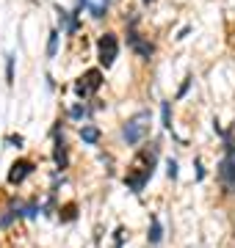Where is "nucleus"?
Masks as SVG:
<instances>
[{
	"mask_svg": "<svg viewBox=\"0 0 235 248\" xmlns=\"http://www.w3.org/2000/svg\"><path fill=\"white\" fill-rule=\"evenodd\" d=\"M117 55H119L117 36H114V33H102V36H100V42H97V58H100V63L108 69V66H114Z\"/></svg>",
	"mask_w": 235,
	"mask_h": 248,
	"instance_id": "nucleus-4",
	"label": "nucleus"
},
{
	"mask_svg": "<svg viewBox=\"0 0 235 248\" xmlns=\"http://www.w3.org/2000/svg\"><path fill=\"white\" fill-rule=\"evenodd\" d=\"M34 174V163L31 160H17L9 171V185H19V182H25L28 177Z\"/></svg>",
	"mask_w": 235,
	"mask_h": 248,
	"instance_id": "nucleus-7",
	"label": "nucleus"
},
{
	"mask_svg": "<svg viewBox=\"0 0 235 248\" xmlns=\"http://www.w3.org/2000/svg\"><path fill=\"white\" fill-rule=\"evenodd\" d=\"M9 143L11 146H22V138L19 135H9Z\"/></svg>",
	"mask_w": 235,
	"mask_h": 248,
	"instance_id": "nucleus-17",
	"label": "nucleus"
},
{
	"mask_svg": "<svg viewBox=\"0 0 235 248\" xmlns=\"http://www.w3.org/2000/svg\"><path fill=\"white\" fill-rule=\"evenodd\" d=\"M144 3H152V0H144Z\"/></svg>",
	"mask_w": 235,
	"mask_h": 248,
	"instance_id": "nucleus-18",
	"label": "nucleus"
},
{
	"mask_svg": "<svg viewBox=\"0 0 235 248\" xmlns=\"http://www.w3.org/2000/svg\"><path fill=\"white\" fill-rule=\"evenodd\" d=\"M75 218V207H67V210H64V221H72Z\"/></svg>",
	"mask_w": 235,
	"mask_h": 248,
	"instance_id": "nucleus-16",
	"label": "nucleus"
},
{
	"mask_svg": "<svg viewBox=\"0 0 235 248\" xmlns=\"http://www.w3.org/2000/svg\"><path fill=\"white\" fill-rule=\"evenodd\" d=\"M6 83H14V58L9 55V61H6Z\"/></svg>",
	"mask_w": 235,
	"mask_h": 248,
	"instance_id": "nucleus-14",
	"label": "nucleus"
},
{
	"mask_svg": "<svg viewBox=\"0 0 235 248\" xmlns=\"http://www.w3.org/2000/svg\"><path fill=\"white\" fill-rule=\"evenodd\" d=\"M127 45L133 47V50H136V53L141 55V58H150V55L155 53L152 42H147L144 36H141V33H136V31H133V28H130V31H127Z\"/></svg>",
	"mask_w": 235,
	"mask_h": 248,
	"instance_id": "nucleus-6",
	"label": "nucleus"
},
{
	"mask_svg": "<svg viewBox=\"0 0 235 248\" xmlns=\"http://www.w3.org/2000/svg\"><path fill=\"white\" fill-rule=\"evenodd\" d=\"M100 86H102V72H100V69H89V72H83L81 78H78V83H75V94L86 99V97H91Z\"/></svg>",
	"mask_w": 235,
	"mask_h": 248,
	"instance_id": "nucleus-5",
	"label": "nucleus"
},
{
	"mask_svg": "<svg viewBox=\"0 0 235 248\" xmlns=\"http://www.w3.org/2000/svg\"><path fill=\"white\" fill-rule=\"evenodd\" d=\"M161 119H163V127L172 130V108H169V102H163L161 105Z\"/></svg>",
	"mask_w": 235,
	"mask_h": 248,
	"instance_id": "nucleus-11",
	"label": "nucleus"
},
{
	"mask_svg": "<svg viewBox=\"0 0 235 248\" xmlns=\"http://www.w3.org/2000/svg\"><path fill=\"white\" fill-rule=\"evenodd\" d=\"M218 182L224 187V193H235V149L227 146V155L218 163Z\"/></svg>",
	"mask_w": 235,
	"mask_h": 248,
	"instance_id": "nucleus-3",
	"label": "nucleus"
},
{
	"mask_svg": "<svg viewBox=\"0 0 235 248\" xmlns=\"http://www.w3.org/2000/svg\"><path fill=\"white\" fill-rule=\"evenodd\" d=\"M81 138L86 143H97L100 141V130L94 127V124H83V127H81Z\"/></svg>",
	"mask_w": 235,
	"mask_h": 248,
	"instance_id": "nucleus-10",
	"label": "nucleus"
},
{
	"mask_svg": "<svg viewBox=\"0 0 235 248\" xmlns=\"http://www.w3.org/2000/svg\"><path fill=\"white\" fill-rule=\"evenodd\" d=\"M53 160H55V166H58V171H64L67 166H69L67 141H64V135H58V130H55V143H53Z\"/></svg>",
	"mask_w": 235,
	"mask_h": 248,
	"instance_id": "nucleus-8",
	"label": "nucleus"
},
{
	"mask_svg": "<svg viewBox=\"0 0 235 248\" xmlns=\"http://www.w3.org/2000/svg\"><path fill=\"white\" fill-rule=\"evenodd\" d=\"M55 50H58V31H53V33H50V42H47V55L53 58Z\"/></svg>",
	"mask_w": 235,
	"mask_h": 248,
	"instance_id": "nucleus-12",
	"label": "nucleus"
},
{
	"mask_svg": "<svg viewBox=\"0 0 235 248\" xmlns=\"http://www.w3.org/2000/svg\"><path fill=\"white\" fill-rule=\"evenodd\" d=\"M150 221H152V226H150V234H147V240H150V246H158V243L163 240V226H161V221H158V215H152Z\"/></svg>",
	"mask_w": 235,
	"mask_h": 248,
	"instance_id": "nucleus-9",
	"label": "nucleus"
},
{
	"mask_svg": "<svg viewBox=\"0 0 235 248\" xmlns=\"http://www.w3.org/2000/svg\"><path fill=\"white\" fill-rule=\"evenodd\" d=\"M155 163H158V143H147L144 149L138 152V157L133 160V166L125 174V185L133 193H141L144 185L150 182V177L155 174Z\"/></svg>",
	"mask_w": 235,
	"mask_h": 248,
	"instance_id": "nucleus-1",
	"label": "nucleus"
},
{
	"mask_svg": "<svg viewBox=\"0 0 235 248\" xmlns=\"http://www.w3.org/2000/svg\"><path fill=\"white\" fill-rule=\"evenodd\" d=\"M69 116H72V119H86V116H89V108L86 105H75L72 110H69Z\"/></svg>",
	"mask_w": 235,
	"mask_h": 248,
	"instance_id": "nucleus-13",
	"label": "nucleus"
},
{
	"mask_svg": "<svg viewBox=\"0 0 235 248\" xmlns=\"http://www.w3.org/2000/svg\"><path fill=\"white\" fill-rule=\"evenodd\" d=\"M147 124H150V113L141 110V113H136L133 119H127L125 122V127H122V138H125L130 146L141 143L144 141V135H147Z\"/></svg>",
	"mask_w": 235,
	"mask_h": 248,
	"instance_id": "nucleus-2",
	"label": "nucleus"
},
{
	"mask_svg": "<svg viewBox=\"0 0 235 248\" xmlns=\"http://www.w3.org/2000/svg\"><path fill=\"white\" fill-rule=\"evenodd\" d=\"M166 174H169V179H177V163H174V160L166 163Z\"/></svg>",
	"mask_w": 235,
	"mask_h": 248,
	"instance_id": "nucleus-15",
	"label": "nucleus"
}]
</instances>
